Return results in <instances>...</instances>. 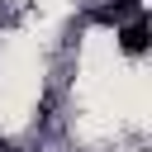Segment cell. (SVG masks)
<instances>
[{"instance_id":"7a4b0ae2","label":"cell","mask_w":152,"mask_h":152,"mask_svg":"<svg viewBox=\"0 0 152 152\" xmlns=\"http://www.w3.org/2000/svg\"><path fill=\"white\" fill-rule=\"evenodd\" d=\"M128 10H138V0H114V5H104L95 19H100V24H114V19H119V14H128Z\"/></svg>"},{"instance_id":"6da1fadb","label":"cell","mask_w":152,"mask_h":152,"mask_svg":"<svg viewBox=\"0 0 152 152\" xmlns=\"http://www.w3.org/2000/svg\"><path fill=\"white\" fill-rule=\"evenodd\" d=\"M119 48L128 52V57H138V52H147V19H133L124 33H119Z\"/></svg>"}]
</instances>
